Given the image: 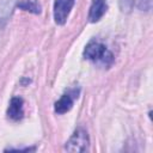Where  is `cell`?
Masks as SVG:
<instances>
[{
	"label": "cell",
	"instance_id": "1",
	"mask_svg": "<svg viewBox=\"0 0 153 153\" xmlns=\"http://www.w3.org/2000/svg\"><path fill=\"white\" fill-rule=\"evenodd\" d=\"M84 56L87 60H91L93 62H103L105 65H109L112 62L114 57L112 54L106 49V47L97 41H91L85 50H84Z\"/></svg>",
	"mask_w": 153,
	"mask_h": 153
},
{
	"label": "cell",
	"instance_id": "2",
	"mask_svg": "<svg viewBox=\"0 0 153 153\" xmlns=\"http://www.w3.org/2000/svg\"><path fill=\"white\" fill-rule=\"evenodd\" d=\"M87 148H88V135L81 128L76 129L66 143V149L69 152H85Z\"/></svg>",
	"mask_w": 153,
	"mask_h": 153
},
{
	"label": "cell",
	"instance_id": "3",
	"mask_svg": "<svg viewBox=\"0 0 153 153\" xmlns=\"http://www.w3.org/2000/svg\"><path fill=\"white\" fill-rule=\"evenodd\" d=\"M75 0H55L54 2V19L59 25H63L74 6Z\"/></svg>",
	"mask_w": 153,
	"mask_h": 153
},
{
	"label": "cell",
	"instance_id": "4",
	"mask_svg": "<svg viewBox=\"0 0 153 153\" xmlns=\"http://www.w3.org/2000/svg\"><path fill=\"white\" fill-rule=\"evenodd\" d=\"M78 94H79V90H76V88L69 90L67 93L62 94V97L55 103V106H54L55 112L56 114H65V112L69 111L73 106L74 100L78 98Z\"/></svg>",
	"mask_w": 153,
	"mask_h": 153
},
{
	"label": "cell",
	"instance_id": "5",
	"mask_svg": "<svg viewBox=\"0 0 153 153\" xmlns=\"http://www.w3.org/2000/svg\"><path fill=\"white\" fill-rule=\"evenodd\" d=\"M108 5L105 0H92L90 12H88V19L91 23L98 22L106 12Z\"/></svg>",
	"mask_w": 153,
	"mask_h": 153
},
{
	"label": "cell",
	"instance_id": "6",
	"mask_svg": "<svg viewBox=\"0 0 153 153\" xmlns=\"http://www.w3.org/2000/svg\"><path fill=\"white\" fill-rule=\"evenodd\" d=\"M24 102L19 97H13L10 102V106L7 109V116L8 118L13 121H19L24 116V109H23Z\"/></svg>",
	"mask_w": 153,
	"mask_h": 153
}]
</instances>
